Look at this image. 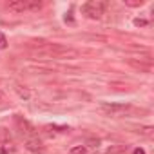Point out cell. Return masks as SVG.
<instances>
[{"label": "cell", "mask_w": 154, "mask_h": 154, "mask_svg": "<svg viewBox=\"0 0 154 154\" xmlns=\"http://www.w3.org/2000/svg\"><path fill=\"white\" fill-rule=\"evenodd\" d=\"M13 13H24V11H38L44 8V2L40 0H11L6 6Z\"/></svg>", "instance_id": "6da1fadb"}, {"label": "cell", "mask_w": 154, "mask_h": 154, "mask_svg": "<svg viewBox=\"0 0 154 154\" xmlns=\"http://www.w3.org/2000/svg\"><path fill=\"white\" fill-rule=\"evenodd\" d=\"M82 11L87 18L91 20H98L102 18L103 11H105V2H98V0H93V2H87L82 6Z\"/></svg>", "instance_id": "7a4b0ae2"}, {"label": "cell", "mask_w": 154, "mask_h": 154, "mask_svg": "<svg viewBox=\"0 0 154 154\" xmlns=\"http://www.w3.org/2000/svg\"><path fill=\"white\" fill-rule=\"evenodd\" d=\"M102 111H103L107 116L120 118V116H125V114L131 111V105H129V103H103V105H102Z\"/></svg>", "instance_id": "3957f363"}, {"label": "cell", "mask_w": 154, "mask_h": 154, "mask_svg": "<svg viewBox=\"0 0 154 154\" xmlns=\"http://www.w3.org/2000/svg\"><path fill=\"white\" fill-rule=\"evenodd\" d=\"M26 147H27L29 150H33V152H38V150L44 149V145H42V141H40L38 138H29V140L26 141Z\"/></svg>", "instance_id": "277c9868"}, {"label": "cell", "mask_w": 154, "mask_h": 154, "mask_svg": "<svg viewBox=\"0 0 154 154\" xmlns=\"http://www.w3.org/2000/svg\"><path fill=\"white\" fill-rule=\"evenodd\" d=\"M9 140H11V136H9V131H8V129H4V127H0V145H6V143H9Z\"/></svg>", "instance_id": "5b68a950"}, {"label": "cell", "mask_w": 154, "mask_h": 154, "mask_svg": "<svg viewBox=\"0 0 154 154\" xmlns=\"http://www.w3.org/2000/svg\"><path fill=\"white\" fill-rule=\"evenodd\" d=\"M15 91H17V93H18V96H20V98H24V100H27V98L31 96V94H29V91H27L26 87L22 89V85H15Z\"/></svg>", "instance_id": "8992f818"}, {"label": "cell", "mask_w": 154, "mask_h": 154, "mask_svg": "<svg viewBox=\"0 0 154 154\" xmlns=\"http://www.w3.org/2000/svg\"><path fill=\"white\" fill-rule=\"evenodd\" d=\"M9 152H15V145H11V143L0 145V154H9Z\"/></svg>", "instance_id": "52a82bcc"}, {"label": "cell", "mask_w": 154, "mask_h": 154, "mask_svg": "<svg viewBox=\"0 0 154 154\" xmlns=\"http://www.w3.org/2000/svg\"><path fill=\"white\" fill-rule=\"evenodd\" d=\"M71 154H87V149L84 145H76L71 149Z\"/></svg>", "instance_id": "ba28073f"}, {"label": "cell", "mask_w": 154, "mask_h": 154, "mask_svg": "<svg viewBox=\"0 0 154 154\" xmlns=\"http://www.w3.org/2000/svg\"><path fill=\"white\" fill-rule=\"evenodd\" d=\"M125 4L131 8H138V6H143V0H125Z\"/></svg>", "instance_id": "9c48e42d"}, {"label": "cell", "mask_w": 154, "mask_h": 154, "mask_svg": "<svg viewBox=\"0 0 154 154\" xmlns=\"http://www.w3.org/2000/svg\"><path fill=\"white\" fill-rule=\"evenodd\" d=\"M6 47H8V38H6V35L0 33V51H4Z\"/></svg>", "instance_id": "30bf717a"}, {"label": "cell", "mask_w": 154, "mask_h": 154, "mask_svg": "<svg viewBox=\"0 0 154 154\" xmlns=\"http://www.w3.org/2000/svg\"><path fill=\"white\" fill-rule=\"evenodd\" d=\"M134 26H147L145 18H134Z\"/></svg>", "instance_id": "8fae6325"}, {"label": "cell", "mask_w": 154, "mask_h": 154, "mask_svg": "<svg viewBox=\"0 0 154 154\" xmlns=\"http://www.w3.org/2000/svg\"><path fill=\"white\" fill-rule=\"evenodd\" d=\"M132 154H147V152H145V149H141V147H136V149L132 150Z\"/></svg>", "instance_id": "7c38bea8"}, {"label": "cell", "mask_w": 154, "mask_h": 154, "mask_svg": "<svg viewBox=\"0 0 154 154\" xmlns=\"http://www.w3.org/2000/svg\"><path fill=\"white\" fill-rule=\"evenodd\" d=\"M4 102H6V94L0 91V103H4Z\"/></svg>", "instance_id": "4fadbf2b"}]
</instances>
